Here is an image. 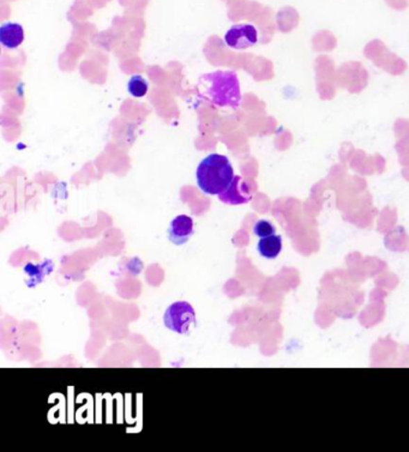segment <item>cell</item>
I'll use <instances>...</instances> for the list:
<instances>
[{"label":"cell","mask_w":409,"mask_h":452,"mask_svg":"<svg viewBox=\"0 0 409 452\" xmlns=\"http://www.w3.org/2000/svg\"><path fill=\"white\" fill-rule=\"evenodd\" d=\"M203 95L220 108L236 109L241 102L238 76L234 71H215L200 76Z\"/></svg>","instance_id":"6da1fadb"},{"label":"cell","mask_w":409,"mask_h":452,"mask_svg":"<svg viewBox=\"0 0 409 452\" xmlns=\"http://www.w3.org/2000/svg\"><path fill=\"white\" fill-rule=\"evenodd\" d=\"M234 170L228 157L210 154L200 161L197 168V184L200 191L210 196H218L230 186Z\"/></svg>","instance_id":"7a4b0ae2"},{"label":"cell","mask_w":409,"mask_h":452,"mask_svg":"<svg viewBox=\"0 0 409 452\" xmlns=\"http://www.w3.org/2000/svg\"><path fill=\"white\" fill-rule=\"evenodd\" d=\"M163 324L168 330L186 335L192 326H196V311L186 301L175 302L166 309Z\"/></svg>","instance_id":"3957f363"},{"label":"cell","mask_w":409,"mask_h":452,"mask_svg":"<svg viewBox=\"0 0 409 452\" xmlns=\"http://www.w3.org/2000/svg\"><path fill=\"white\" fill-rule=\"evenodd\" d=\"M257 41V29L251 24H235L225 35L227 46L238 51L252 47Z\"/></svg>","instance_id":"277c9868"},{"label":"cell","mask_w":409,"mask_h":452,"mask_svg":"<svg viewBox=\"0 0 409 452\" xmlns=\"http://www.w3.org/2000/svg\"><path fill=\"white\" fill-rule=\"evenodd\" d=\"M218 200L225 204L240 205L246 204L252 200V192L244 179L239 175H234V178L226 190L218 195Z\"/></svg>","instance_id":"5b68a950"},{"label":"cell","mask_w":409,"mask_h":452,"mask_svg":"<svg viewBox=\"0 0 409 452\" xmlns=\"http://www.w3.org/2000/svg\"><path fill=\"white\" fill-rule=\"evenodd\" d=\"M193 234V220L187 215H179L170 222L168 238L177 246L186 243Z\"/></svg>","instance_id":"8992f818"},{"label":"cell","mask_w":409,"mask_h":452,"mask_svg":"<svg viewBox=\"0 0 409 452\" xmlns=\"http://www.w3.org/2000/svg\"><path fill=\"white\" fill-rule=\"evenodd\" d=\"M24 41L23 26L18 23H4L0 26V42L5 48L15 49Z\"/></svg>","instance_id":"52a82bcc"},{"label":"cell","mask_w":409,"mask_h":452,"mask_svg":"<svg viewBox=\"0 0 409 452\" xmlns=\"http://www.w3.org/2000/svg\"><path fill=\"white\" fill-rule=\"evenodd\" d=\"M257 250L266 259H275L282 251V238L280 235H270L258 241Z\"/></svg>","instance_id":"ba28073f"},{"label":"cell","mask_w":409,"mask_h":452,"mask_svg":"<svg viewBox=\"0 0 409 452\" xmlns=\"http://www.w3.org/2000/svg\"><path fill=\"white\" fill-rule=\"evenodd\" d=\"M127 90L134 97H144L149 90V84L147 79L141 74H135L131 77L127 83Z\"/></svg>","instance_id":"9c48e42d"},{"label":"cell","mask_w":409,"mask_h":452,"mask_svg":"<svg viewBox=\"0 0 409 452\" xmlns=\"http://www.w3.org/2000/svg\"><path fill=\"white\" fill-rule=\"evenodd\" d=\"M253 233H255V235H257L258 238H261V239L262 238L270 236V235H274V225L270 221H266V220H259L253 226Z\"/></svg>","instance_id":"30bf717a"}]
</instances>
